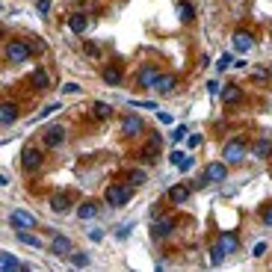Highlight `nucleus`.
Here are the masks:
<instances>
[{"instance_id":"obj_1","label":"nucleus","mask_w":272,"mask_h":272,"mask_svg":"<svg viewBox=\"0 0 272 272\" xmlns=\"http://www.w3.org/2000/svg\"><path fill=\"white\" fill-rule=\"evenodd\" d=\"M130 195H133V187H130V184H113V187H107V193H104V198H107L110 207H124V204L130 201Z\"/></svg>"},{"instance_id":"obj_2","label":"nucleus","mask_w":272,"mask_h":272,"mask_svg":"<svg viewBox=\"0 0 272 272\" xmlns=\"http://www.w3.org/2000/svg\"><path fill=\"white\" fill-rule=\"evenodd\" d=\"M222 157H225V163H243V157H246V142H243V139H228L225 148H222Z\"/></svg>"},{"instance_id":"obj_3","label":"nucleus","mask_w":272,"mask_h":272,"mask_svg":"<svg viewBox=\"0 0 272 272\" xmlns=\"http://www.w3.org/2000/svg\"><path fill=\"white\" fill-rule=\"evenodd\" d=\"M27 56H30V44H27V41H18V39H15V41L6 44V59H9V62H24Z\"/></svg>"},{"instance_id":"obj_4","label":"nucleus","mask_w":272,"mask_h":272,"mask_svg":"<svg viewBox=\"0 0 272 272\" xmlns=\"http://www.w3.org/2000/svg\"><path fill=\"white\" fill-rule=\"evenodd\" d=\"M9 225H12V228H24V231H27V228H36V225H39V219H36L33 213H27V210H12V213H9Z\"/></svg>"},{"instance_id":"obj_5","label":"nucleus","mask_w":272,"mask_h":272,"mask_svg":"<svg viewBox=\"0 0 272 272\" xmlns=\"http://www.w3.org/2000/svg\"><path fill=\"white\" fill-rule=\"evenodd\" d=\"M21 163H24V169H30V172L41 169V151L33 148V145H27V148L21 151Z\"/></svg>"},{"instance_id":"obj_6","label":"nucleus","mask_w":272,"mask_h":272,"mask_svg":"<svg viewBox=\"0 0 272 272\" xmlns=\"http://www.w3.org/2000/svg\"><path fill=\"white\" fill-rule=\"evenodd\" d=\"M142 118L139 116H133V113H127L124 118H121V130H124V136H136V133H142Z\"/></svg>"},{"instance_id":"obj_7","label":"nucleus","mask_w":272,"mask_h":272,"mask_svg":"<svg viewBox=\"0 0 272 272\" xmlns=\"http://www.w3.org/2000/svg\"><path fill=\"white\" fill-rule=\"evenodd\" d=\"M225 175H228V163H207V169H204V181H210V184L225 181Z\"/></svg>"},{"instance_id":"obj_8","label":"nucleus","mask_w":272,"mask_h":272,"mask_svg":"<svg viewBox=\"0 0 272 272\" xmlns=\"http://www.w3.org/2000/svg\"><path fill=\"white\" fill-rule=\"evenodd\" d=\"M62 139H65V127H62V124H53V127L44 130V145H47V148L62 145Z\"/></svg>"},{"instance_id":"obj_9","label":"nucleus","mask_w":272,"mask_h":272,"mask_svg":"<svg viewBox=\"0 0 272 272\" xmlns=\"http://www.w3.org/2000/svg\"><path fill=\"white\" fill-rule=\"evenodd\" d=\"M50 252H53V255H59V258L71 255V240H68V237H62V234H53V240H50Z\"/></svg>"},{"instance_id":"obj_10","label":"nucleus","mask_w":272,"mask_h":272,"mask_svg":"<svg viewBox=\"0 0 272 272\" xmlns=\"http://www.w3.org/2000/svg\"><path fill=\"white\" fill-rule=\"evenodd\" d=\"M231 41H234V50H243V53L255 47V39H252V33H246V30L234 33V39H231Z\"/></svg>"},{"instance_id":"obj_11","label":"nucleus","mask_w":272,"mask_h":272,"mask_svg":"<svg viewBox=\"0 0 272 272\" xmlns=\"http://www.w3.org/2000/svg\"><path fill=\"white\" fill-rule=\"evenodd\" d=\"M172 231H175V219H172V216H166V219H157V222H154V237H157V240L169 237Z\"/></svg>"},{"instance_id":"obj_12","label":"nucleus","mask_w":272,"mask_h":272,"mask_svg":"<svg viewBox=\"0 0 272 272\" xmlns=\"http://www.w3.org/2000/svg\"><path fill=\"white\" fill-rule=\"evenodd\" d=\"M157 80H160V71L154 68V65H148V68H142L139 71V86H157Z\"/></svg>"},{"instance_id":"obj_13","label":"nucleus","mask_w":272,"mask_h":272,"mask_svg":"<svg viewBox=\"0 0 272 272\" xmlns=\"http://www.w3.org/2000/svg\"><path fill=\"white\" fill-rule=\"evenodd\" d=\"M190 193H193V190H190V184H175V187L169 190V198H172L175 204H184V201L190 198Z\"/></svg>"},{"instance_id":"obj_14","label":"nucleus","mask_w":272,"mask_h":272,"mask_svg":"<svg viewBox=\"0 0 272 272\" xmlns=\"http://www.w3.org/2000/svg\"><path fill=\"white\" fill-rule=\"evenodd\" d=\"M101 80H104L107 86H118V83H121V71H118V65H107V68L101 71Z\"/></svg>"},{"instance_id":"obj_15","label":"nucleus","mask_w":272,"mask_h":272,"mask_svg":"<svg viewBox=\"0 0 272 272\" xmlns=\"http://www.w3.org/2000/svg\"><path fill=\"white\" fill-rule=\"evenodd\" d=\"M175 80H178L175 74H160V80H157V86H154V89H157L160 95H169V92H172V89L178 86Z\"/></svg>"},{"instance_id":"obj_16","label":"nucleus","mask_w":272,"mask_h":272,"mask_svg":"<svg viewBox=\"0 0 272 272\" xmlns=\"http://www.w3.org/2000/svg\"><path fill=\"white\" fill-rule=\"evenodd\" d=\"M15 118H18V107H15V104H9V101H6V104H3V107H0V124H3V127H6V124H12V121H15Z\"/></svg>"},{"instance_id":"obj_17","label":"nucleus","mask_w":272,"mask_h":272,"mask_svg":"<svg viewBox=\"0 0 272 272\" xmlns=\"http://www.w3.org/2000/svg\"><path fill=\"white\" fill-rule=\"evenodd\" d=\"M0 270H3V272H18V270H21V261H18L15 255L3 252V255H0Z\"/></svg>"},{"instance_id":"obj_18","label":"nucleus","mask_w":272,"mask_h":272,"mask_svg":"<svg viewBox=\"0 0 272 272\" xmlns=\"http://www.w3.org/2000/svg\"><path fill=\"white\" fill-rule=\"evenodd\" d=\"M252 154H255V157H261V160H267V157L272 154V142H270V139H258V142L252 145Z\"/></svg>"},{"instance_id":"obj_19","label":"nucleus","mask_w":272,"mask_h":272,"mask_svg":"<svg viewBox=\"0 0 272 272\" xmlns=\"http://www.w3.org/2000/svg\"><path fill=\"white\" fill-rule=\"evenodd\" d=\"M50 210H53V213L71 210V198H68V195H53V198H50Z\"/></svg>"},{"instance_id":"obj_20","label":"nucleus","mask_w":272,"mask_h":272,"mask_svg":"<svg viewBox=\"0 0 272 272\" xmlns=\"http://www.w3.org/2000/svg\"><path fill=\"white\" fill-rule=\"evenodd\" d=\"M95 216H98V204L95 201H83L77 207V219H95Z\"/></svg>"},{"instance_id":"obj_21","label":"nucleus","mask_w":272,"mask_h":272,"mask_svg":"<svg viewBox=\"0 0 272 272\" xmlns=\"http://www.w3.org/2000/svg\"><path fill=\"white\" fill-rule=\"evenodd\" d=\"M68 27H71V33H83V30L89 27V18H86V15H77V12H74V15L68 18Z\"/></svg>"},{"instance_id":"obj_22","label":"nucleus","mask_w":272,"mask_h":272,"mask_svg":"<svg viewBox=\"0 0 272 272\" xmlns=\"http://www.w3.org/2000/svg\"><path fill=\"white\" fill-rule=\"evenodd\" d=\"M219 246H222L228 255H231V252H237V249H240V243H237V234H231V231H228V234H222V237H219Z\"/></svg>"},{"instance_id":"obj_23","label":"nucleus","mask_w":272,"mask_h":272,"mask_svg":"<svg viewBox=\"0 0 272 272\" xmlns=\"http://www.w3.org/2000/svg\"><path fill=\"white\" fill-rule=\"evenodd\" d=\"M240 95H243V92H240V86H234V83L222 89V101H225V104H237V101H240Z\"/></svg>"},{"instance_id":"obj_24","label":"nucleus","mask_w":272,"mask_h":272,"mask_svg":"<svg viewBox=\"0 0 272 272\" xmlns=\"http://www.w3.org/2000/svg\"><path fill=\"white\" fill-rule=\"evenodd\" d=\"M33 83H36V89H47V86H50L47 71H44V68H36V71H33Z\"/></svg>"},{"instance_id":"obj_25","label":"nucleus","mask_w":272,"mask_h":272,"mask_svg":"<svg viewBox=\"0 0 272 272\" xmlns=\"http://www.w3.org/2000/svg\"><path fill=\"white\" fill-rule=\"evenodd\" d=\"M18 240H21L24 246H30V249H41V240H39V237H33V234H27L24 228H18Z\"/></svg>"},{"instance_id":"obj_26","label":"nucleus","mask_w":272,"mask_h":272,"mask_svg":"<svg viewBox=\"0 0 272 272\" xmlns=\"http://www.w3.org/2000/svg\"><path fill=\"white\" fill-rule=\"evenodd\" d=\"M145 181H148V175H145L142 169H133V172H127V184H130V187H142Z\"/></svg>"},{"instance_id":"obj_27","label":"nucleus","mask_w":272,"mask_h":272,"mask_svg":"<svg viewBox=\"0 0 272 272\" xmlns=\"http://www.w3.org/2000/svg\"><path fill=\"white\" fill-rule=\"evenodd\" d=\"M95 116H98V118H110V116H113V107H110L107 101H95Z\"/></svg>"},{"instance_id":"obj_28","label":"nucleus","mask_w":272,"mask_h":272,"mask_svg":"<svg viewBox=\"0 0 272 272\" xmlns=\"http://www.w3.org/2000/svg\"><path fill=\"white\" fill-rule=\"evenodd\" d=\"M225 255H228V252H225V249H222V246L216 243V246L210 249V264H213V267H219V264L225 261Z\"/></svg>"},{"instance_id":"obj_29","label":"nucleus","mask_w":272,"mask_h":272,"mask_svg":"<svg viewBox=\"0 0 272 272\" xmlns=\"http://www.w3.org/2000/svg\"><path fill=\"white\" fill-rule=\"evenodd\" d=\"M178 15H181V21H184V24H190L195 12H193V6H190V3H178Z\"/></svg>"},{"instance_id":"obj_30","label":"nucleus","mask_w":272,"mask_h":272,"mask_svg":"<svg viewBox=\"0 0 272 272\" xmlns=\"http://www.w3.org/2000/svg\"><path fill=\"white\" fill-rule=\"evenodd\" d=\"M71 264L74 267H89V255H83V252L80 255H71Z\"/></svg>"},{"instance_id":"obj_31","label":"nucleus","mask_w":272,"mask_h":272,"mask_svg":"<svg viewBox=\"0 0 272 272\" xmlns=\"http://www.w3.org/2000/svg\"><path fill=\"white\" fill-rule=\"evenodd\" d=\"M231 62H234V56H231V53H225V56H222V59L216 62V71H225V68H228Z\"/></svg>"},{"instance_id":"obj_32","label":"nucleus","mask_w":272,"mask_h":272,"mask_svg":"<svg viewBox=\"0 0 272 272\" xmlns=\"http://www.w3.org/2000/svg\"><path fill=\"white\" fill-rule=\"evenodd\" d=\"M83 50H86V56H98V53H101V47H98L95 41H86V47H83Z\"/></svg>"},{"instance_id":"obj_33","label":"nucleus","mask_w":272,"mask_h":272,"mask_svg":"<svg viewBox=\"0 0 272 272\" xmlns=\"http://www.w3.org/2000/svg\"><path fill=\"white\" fill-rule=\"evenodd\" d=\"M261 219H264V225H270V228H272V204L261 210Z\"/></svg>"},{"instance_id":"obj_34","label":"nucleus","mask_w":272,"mask_h":272,"mask_svg":"<svg viewBox=\"0 0 272 272\" xmlns=\"http://www.w3.org/2000/svg\"><path fill=\"white\" fill-rule=\"evenodd\" d=\"M187 133H190L187 127H178V130L172 133V142H181V139H187Z\"/></svg>"},{"instance_id":"obj_35","label":"nucleus","mask_w":272,"mask_h":272,"mask_svg":"<svg viewBox=\"0 0 272 272\" xmlns=\"http://www.w3.org/2000/svg\"><path fill=\"white\" fill-rule=\"evenodd\" d=\"M36 9H39V15H47V9H50V0H39V6H36Z\"/></svg>"},{"instance_id":"obj_36","label":"nucleus","mask_w":272,"mask_h":272,"mask_svg":"<svg viewBox=\"0 0 272 272\" xmlns=\"http://www.w3.org/2000/svg\"><path fill=\"white\" fill-rule=\"evenodd\" d=\"M62 92H65V95H74V92H80V86H77V83H65Z\"/></svg>"},{"instance_id":"obj_37","label":"nucleus","mask_w":272,"mask_h":272,"mask_svg":"<svg viewBox=\"0 0 272 272\" xmlns=\"http://www.w3.org/2000/svg\"><path fill=\"white\" fill-rule=\"evenodd\" d=\"M187 142H190V148H198V145H201V136L193 133V136H187Z\"/></svg>"},{"instance_id":"obj_38","label":"nucleus","mask_w":272,"mask_h":272,"mask_svg":"<svg viewBox=\"0 0 272 272\" xmlns=\"http://www.w3.org/2000/svg\"><path fill=\"white\" fill-rule=\"evenodd\" d=\"M264 252H267V243H255V249H252V255H255V258H261Z\"/></svg>"},{"instance_id":"obj_39","label":"nucleus","mask_w":272,"mask_h":272,"mask_svg":"<svg viewBox=\"0 0 272 272\" xmlns=\"http://www.w3.org/2000/svg\"><path fill=\"white\" fill-rule=\"evenodd\" d=\"M169 160H172L175 166H181V163H184V154H181V151H172V157H169Z\"/></svg>"},{"instance_id":"obj_40","label":"nucleus","mask_w":272,"mask_h":272,"mask_svg":"<svg viewBox=\"0 0 272 272\" xmlns=\"http://www.w3.org/2000/svg\"><path fill=\"white\" fill-rule=\"evenodd\" d=\"M53 110H59V104H50V107H44V110H41V113H39V116H41V118H44V116H50V113H53Z\"/></svg>"},{"instance_id":"obj_41","label":"nucleus","mask_w":272,"mask_h":272,"mask_svg":"<svg viewBox=\"0 0 272 272\" xmlns=\"http://www.w3.org/2000/svg\"><path fill=\"white\" fill-rule=\"evenodd\" d=\"M207 92H210V95H216V92H219V83H216V80H210V83H207Z\"/></svg>"},{"instance_id":"obj_42","label":"nucleus","mask_w":272,"mask_h":272,"mask_svg":"<svg viewBox=\"0 0 272 272\" xmlns=\"http://www.w3.org/2000/svg\"><path fill=\"white\" fill-rule=\"evenodd\" d=\"M127 234H130V225H127V228H118V231H116V237H118V240H124Z\"/></svg>"},{"instance_id":"obj_43","label":"nucleus","mask_w":272,"mask_h":272,"mask_svg":"<svg viewBox=\"0 0 272 272\" xmlns=\"http://www.w3.org/2000/svg\"><path fill=\"white\" fill-rule=\"evenodd\" d=\"M89 237H92V240H95V243H98V240H101V237H104V231H98V228H95V231H89Z\"/></svg>"},{"instance_id":"obj_44","label":"nucleus","mask_w":272,"mask_h":272,"mask_svg":"<svg viewBox=\"0 0 272 272\" xmlns=\"http://www.w3.org/2000/svg\"><path fill=\"white\" fill-rule=\"evenodd\" d=\"M270 74H272V65H270Z\"/></svg>"}]
</instances>
